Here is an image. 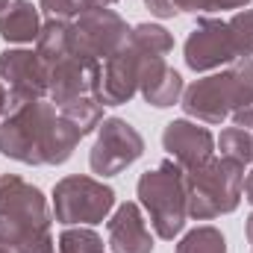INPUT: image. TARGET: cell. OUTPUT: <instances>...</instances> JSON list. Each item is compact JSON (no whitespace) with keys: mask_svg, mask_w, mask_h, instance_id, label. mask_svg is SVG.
I'll return each instance as SVG.
<instances>
[{"mask_svg":"<svg viewBox=\"0 0 253 253\" xmlns=\"http://www.w3.org/2000/svg\"><path fill=\"white\" fill-rule=\"evenodd\" d=\"M80 138L83 132L44 97L6 106V118L0 121V153L24 165H62Z\"/></svg>","mask_w":253,"mask_h":253,"instance_id":"cell-1","label":"cell"},{"mask_svg":"<svg viewBox=\"0 0 253 253\" xmlns=\"http://www.w3.org/2000/svg\"><path fill=\"white\" fill-rule=\"evenodd\" d=\"M0 245L15 253H56L44 194L15 174L0 177Z\"/></svg>","mask_w":253,"mask_h":253,"instance_id":"cell-2","label":"cell"},{"mask_svg":"<svg viewBox=\"0 0 253 253\" xmlns=\"http://www.w3.org/2000/svg\"><path fill=\"white\" fill-rule=\"evenodd\" d=\"M253 100V59H242L233 68L203 77L183 91L186 115L200 124H221L236 109Z\"/></svg>","mask_w":253,"mask_h":253,"instance_id":"cell-3","label":"cell"},{"mask_svg":"<svg viewBox=\"0 0 253 253\" xmlns=\"http://www.w3.org/2000/svg\"><path fill=\"white\" fill-rule=\"evenodd\" d=\"M245 165L212 156L203 165L186 171V189H189V215L197 221H212L218 215H227L239 206L242 186H245Z\"/></svg>","mask_w":253,"mask_h":253,"instance_id":"cell-4","label":"cell"},{"mask_svg":"<svg viewBox=\"0 0 253 253\" xmlns=\"http://www.w3.org/2000/svg\"><path fill=\"white\" fill-rule=\"evenodd\" d=\"M138 197L159 239H174L183 233L189 218V189L186 171L177 162H162L159 168L141 174Z\"/></svg>","mask_w":253,"mask_h":253,"instance_id":"cell-5","label":"cell"},{"mask_svg":"<svg viewBox=\"0 0 253 253\" xmlns=\"http://www.w3.org/2000/svg\"><path fill=\"white\" fill-rule=\"evenodd\" d=\"M115 206V191L94 177H65L53 189V215L71 224H100Z\"/></svg>","mask_w":253,"mask_h":253,"instance_id":"cell-6","label":"cell"},{"mask_svg":"<svg viewBox=\"0 0 253 253\" xmlns=\"http://www.w3.org/2000/svg\"><path fill=\"white\" fill-rule=\"evenodd\" d=\"M141 153H144L141 132L132 124H126L124 118H106L91 147L88 165H91V174L112 177V174H121L126 165H132Z\"/></svg>","mask_w":253,"mask_h":253,"instance_id":"cell-7","label":"cell"},{"mask_svg":"<svg viewBox=\"0 0 253 253\" xmlns=\"http://www.w3.org/2000/svg\"><path fill=\"white\" fill-rule=\"evenodd\" d=\"M0 83L6 85L9 106L42 100L47 94V68L33 50L0 53Z\"/></svg>","mask_w":253,"mask_h":253,"instance_id":"cell-8","label":"cell"},{"mask_svg":"<svg viewBox=\"0 0 253 253\" xmlns=\"http://www.w3.org/2000/svg\"><path fill=\"white\" fill-rule=\"evenodd\" d=\"M44 68H47V97L56 106H62L74 97H83V94H94L97 80H100V59L83 50H74L62 56L59 62L44 65Z\"/></svg>","mask_w":253,"mask_h":253,"instance_id":"cell-9","label":"cell"},{"mask_svg":"<svg viewBox=\"0 0 253 253\" xmlns=\"http://www.w3.org/2000/svg\"><path fill=\"white\" fill-rule=\"evenodd\" d=\"M74 39H77V50H83L94 59H106L126 44L129 27L112 9H91L77 18Z\"/></svg>","mask_w":253,"mask_h":253,"instance_id":"cell-10","label":"cell"},{"mask_svg":"<svg viewBox=\"0 0 253 253\" xmlns=\"http://www.w3.org/2000/svg\"><path fill=\"white\" fill-rule=\"evenodd\" d=\"M233 59H239V53L230 36V24L218 18H200L186 39V65L191 71H212Z\"/></svg>","mask_w":253,"mask_h":253,"instance_id":"cell-11","label":"cell"},{"mask_svg":"<svg viewBox=\"0 0 253 253\" xmlns=\"http://www.w3.org/2000/svg\"><path fill=\"white\" fill-rule=\"evenodd\" d=\"M141 53L124 44L100 65V80L94 88V97L103 106H121L138 91V71H141Z\"/></svg>","mask_w":253,"mask_h":253,"instance_id":"cell-12","label":"cell"},{"mask_svg":"<svg viewBox=\"0 0 253 253\" xmlns=\"http://www.w3.org/2000/svg\"><path fill=\"white\" fill-rule=\"evenodd\" d=\"M162 147L171 153V159L183 168L191 171L197 165H203L206 159H212L215 153V138L206 126H200L197 121L189 118H180V121H171L162 132Z\"/></svg>","mask_w":253,"mask_h":253,"instance_id":"cell-13","label":"cell"},{"mask_svg":"<svg viewBox=\"0 0 253 253\" xmlns=\"http://www.w3.org/2000/svg\"><path fill=\"white\" fill-rule=\"evenodd\" d=\"M112 253H153V236L135 203H121L106 224Z\"/></svg>","mask_w":253,"mask_h":253,"instance_id":"cell-14","label":"cell"},{"mask_svg":"<svg viewBox=\"0 0 253 253\" xmlns=\"http://www.w3.org/2000/svg\"><path fill=\"white\" fill-rule=\"evenodd\" d=\"M138 91L144 94V100L156 109L174 106L183 94V77L168 68L165 59L159 56H144L141 59V71H138Z\"/></svg>","mask_w":253,"mask_h":253,"instance_id":"cell-15","label":"cell"},{"mask_svg":"<svg viewBox=\"0 0 253 253\" xmlns=\"http://www.w3.org/2000/svg\"><path fill=\"white\" fill-rule=\"evenodd\" d=\"M39 33H42L39 6H33L30 0H12L0 12V39L3 42L27 44V42H36Z\"/></svg>","mask_w":253,"mask_h":253,"instance_id":"cell-16","label":"cell"},{"mask_svg":"<svg viewBox=\"0 0 253 253\" xmlns=\"http://www.w3.org/2000/svg\"><path fill=\"white\" fill-rule=\"evenodd\" d=\"M77 50V39H74V24L59 21V18H47V24H42V33L36 39V53L44 65L59 62L62 56Z\"/></svg>","mask_w":253,"mask_h":253,"instance_id":"cell-17","label":"cell"},{"mask_svg":"<svg viewBox=\"0 0 253 253\" xmlns=\"http://www.w3.org/2000/svg\"><path fill=\"white\" fill-rule=\"evenodd\" d=\"M126 44L132 50H138L141 56H159V59H165L174 50L171 33L165 27H159V24H138V27H132Z\"/></svg>","mask_w":253,"mask_h":253,"instance_id":"cell-18","label":"cell"},{"mask_svg":"<svg viewBox=\"0 0 253 253\" xmlns=\"http://www.w3.org/2000/svg\"><path fill=\"white\" fill-rule=\"evenodd\" d=\"M59 112H62L65 118L77 126L83 135H85V132H91L94 126L103 124V103H100L94 94H83V97L68 100V103L59 106Z\"/></svg>","mask_w":253,"mask_h":253,"instance_id":"cell-19","label":"cell"},{"mask_svg":"<svg viewBox=\"0 0 253 253\" xmlns=\"http://www.w3.org/2000/svg\"><path fill=\"white\" fill-rule=\"evenodd\" d=\"M218 147L224 159H233L239 165H251L253 162V135L245 126H227L218 135Z\"/></svg>","mask_w":253,"mask_h":253,"instance_id":"cell-20","label":"cell"},{"mask_svg":"<svg viewBox=\"0 0 253 253\" xmlns=\"http://www.w3.org/2000/svg\"><path fill=\"white\" fill-rule=\"evenodd\" d=\"M112 3L118 0H39V9L47 15V18H80L83 12H91V9H109Z\"/></svg>","mask_w":253,"mask_h":253,"instance_id":"cell-21","label":"cell"},{"mask_svg":"<svg viewBox=\"0 0 253 253\" xmlns=\"http://www.w3.org/2000/svg\"><path fill=\"white\" fill-rule=\"evenodd\" d=\"M177 253H227V239L215 227H197L177 245Z\"/></svg>","mask_w":253,"mask_h":253,"instance_id":"cell-22","label":"cell"},{"mask_svg":"<svg viewBox=\"0 0 253 253\" xmlns=\"http://www.w3.org/2000/svg\"><path fill=\"white\" fill-rule=\"evenodd\" d=\"M59 253H103V239L85 227L65 230L59 236Z\"/></svg>","mask_w":253,"mask_h":253,"instance_id":"cell-23","label":"cell"},{"mask_svg":"<svg viewBox=\"0 0 253 253\" xmlns=\"http://www.w3.org/2000/svg\"><path fill=\"white\" fill-rule=\"evenodd\" d=\"M230 24V36H233V44H236V53L242 59H253V9L239 12Z\"/></svg>","mask_w":253,"mask_h":253,"instance_id":"cell-24","label":"cell"},{"mask_svg":"<svg viewBox=\"0 0 253 253\" xmlns=\"http://www.w3.org/2000/svg\"><path fill=\"white\" fill-rule=\"evenodd\" d=\"M251 0H174L177 12H221V9H242Z\"/></svg>","mask_w":253,"mask_h":253,"instance_id":"cell-25","label":"cell"},{"mask_svg":"<svg viewBox=\"0 0 253 253\" xmlns=\"http://www.w3.org/2000/svg\"><path fill=\"white\" fill-rule=\"evenodd\" d=\"M144 6H147L156 18H174V15H177L174 0H144Z\"/></svg>","mask_w":253,"mask_h":253,"instance_id":"cell-26","label":"cell"},{"mask_svg":"<svg viewBox=\"0 0 253 253\" xmlns=\"http://www.w3.org/2000/svg\"><path fill=\"white\" fill-rule=\"evenodd\" d=\"M230 118L236 121V126H245V129H248V126H253V100H251V103H245L242 109H236Z\"/></svg>","mask_w":253,"mask_h":253,"instance_id":"cell-27","label":"cell"},{"mask_svg":"<svg viewBox=\"0 0 253 253\" xmlns=\"http://www.w3.org/2000/svg\"><path fill=\"white\" fill-rule=\"evenodd\" d=\"M242 191H245V200H248V203H253V171L248 174V180H245Z\"/></svg>","mask_w":253,"mask_h":253,"instance_id":"cell-28","label":"cell"},{"mask_svg":"<svg viewBox=\"0 0 253 253\" xmlns=\"http://www.w3.org/2000/svg\"><path fill=\"white\" fill-rule=\"evenodd\" d=\"M6 106H9V94H6V85L0 83V118H3V112H6Z\"/></svg>","mask_w":253,"mask_h":253,"instance_id":"cell-29","label":"cell"},{"mask_svg":"<svg viewBox=\"0 0 253 253\" xmlns=\"http://www.w3.org/2000/svg\"><path fill=\"white\" fill-rule=\"evenodd\" d=\"M248 239H251V251H253V215L248 218Z\"/></svg>","mask_w":253,"mask_h":253,"instance_id":"cell-30","label":"cell"},{"mask_svg":"<svg viewBox=\"0 0 253 253\" xmlns=\"http://www.w3.org/2000/svg\"><path fill=\"white\" fill-rule=\"evenodd\" d=\"M9 3H12V0H0V12H3V9H6Z\"/></svg>","mask_w":253,"mask_h":253,"instance_id":"cell-31","label":"cell"},{"mask_svg":"<svg viewBox=\"0 0 253 253\" xmlns=\"http://www.w3.org/2000/svg\"><path fill=\"white\" fill-rule=\"evenodd\" d=\"M0 253H9V248H6V245H0Z\"/></svg>","mask_w":253,"mask_h":253,"instance_id":"cell-32","label":"cell"}]
</instances>
